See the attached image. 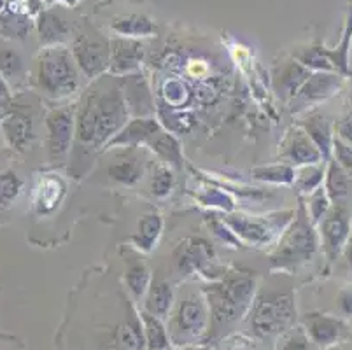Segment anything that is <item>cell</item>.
<instances>
[{
	"label": "cell",
	"instance_id": "cell-1",
	"mask_svg": "<svg viewBox=\"0 0 352 350\" xmlns=\"http://www.w3.org/2000/svg\"><path fill=\"white\" fill-rule=\"evenodd\" d=\"M116 77V76H114ZM130 120L120 77H98L76 107V147L100 149Z\"/></svg>",
	"mask_w": 352,
	"mask_h": 350
},
{
	"label": "cell",
	"instance_id": "cell-2",
	"mask_svg": "<svg viewBox=\"0 0 352 350\" xmlns=\"http://www.w3.org/2000/svg\"><path fill=\"white\" fill-rule=\"evenodd\" d=\"M319 233L307 214L305 201L300 198L298 210L280 233V240L270 254V268L277 272H294L312 261L318 254Z\"/></svg>",
	"mask_w": 352,
	"mask_h": 350
},
{
	"label": "cell",
	"instance_id": "cell-3",
	"mask_svg": "<svg viewBox=\"0 0 352 350\" xmlns=\"http://www.w3.org/2000/svg\"><path fill=\"white\" fill-rule=\"evenodd\" d=\"M256 281L251 275H226L204 289L214 329L236 322L252 307Z\"/></svg>",
	"mask_w": 352,
	"mask_h": 350
},
{
	"label": "cell",
	"instance_id": "cell-4",
	"mask_svg": "<svg viewBox=\"0 0 352 350\" xmlns=\"http://www.w3.org/2000/svg\"><path fill=\"white\" fill-rule=\"evenodd\" d=\"M81 70L65 46L44 47L37 56L35 86L50 98L63 100L81 88Z\"/></svg>",
	"mask_w": 352,
	"mask_h": 350
},
{
	"label": "cell",
	"instance_id": "cell-5",
	"mask_svg": "<svg viewBox=\"0 0 352 350\" xmlns=\"http://www.w3.org/2000/svg\"><path fill=\"white\" fill-rule=\"evenodd\" d=\"M296 322V303L291 293L259 294L251 307V326L261 338L283 335Z\"/></svg>",
	"mask_w": 352,
	"mask_h": 350
},
{
	"label": "cell",
	"instance_id": "cell-6",
	"mask_svg": "<svg viewBox=\"0 0 352 350\" xmlns=\"http://www.w3.org/2000/svg\"><path fill=\"white\" fill-rule=\"evenodd\" d=\"M209 305L201 294H186L175 307L170 319L172 342L177 345L195 342L207 331L209 326Z\"/></svg>",
	"mask_w": 352,
	"mask_h": 350
},
{
	"label": "cell",
	"instance_id": "cell-7",
	"mask_svg": "<svg viewBox=\"0 0 352 350\" xmlns=\"http://www.w3.org/2000/svg\"><path fill=\"white\" fill-rule=\"evenodd\" d=\"M111 41L100 34H79L72 41L74 62L79 67L82 76L88 79H98L109 72L111 60Z\"/></svg>",
	"mask_w": 352,
	"mask_h": 350
},
{
	"label": "cell",
	"instance_id": "cell-8",
	"mask_svg": "<svg viewBox=\"0 0 352 350\" xmlns=\"http://www.w3.org/2000/svg\"><path fill=\"white\" fill-rule=\"evenodd\" d=\"M319 226V242L322 243L326 258L335 263L342 256L352 231L351 210L345 204H331L328 214L321 219Z\"/></svg>",
	"mask_w": 352,
	"mask_h": 350
},
{
	"label": "cell",
	"instance_id": "cell-9",
	"mask_svg": "<svg viewBox=\"0 0 352 350\" xmlns=\"http://www.w3.org/2000/svg\"><path fill=\"white\" fill-rule=\"evenodd\" d=\"M294 212H283L280 219H258V217L248 216H228L223 219V223L232 228V233L236 239H242L244 242L252 243V245H267L272 242L277 231H284V228L291 223Z\"/></svg>",
	"mask_w": 352,
	"mask_h": 350
},
{
	"label": "cell",
	"instance_id": "cell-10",
	"mask_svg": "<svg viewBox=\"0 0 352 350\" xmlns=\"http://www.w3.org/2000/svg\"><path fill=\"white\" fill-rule=\"evenodd\" d=\"M47 154L51 162H62L69 156L76 137V107L53 109L46 116Z\"/></svg>",
	"mask_w": 352,
	"mask_h": 350
},
{
	"label": "cell",
	"instance_id": "cell-11",
	"mask_svg": "<svg viewBox=\"0 0 352 350\" xmlns=\"http://www.w3.org/2000/svg\"><path fill=\"white\" fill-rule=\"evenodd\" d=\"M344 77L338 72H312L310 77L303 83L298 93L289 100L291 112H309V107L319 105L331 98L335 93L340 91L344 85Z\"/></svg>",
	"mask_w": 352,
	"mask_h": 350
},
{
	"label": "cell",
	"instance_id": "cell-12",
	"mask_svg": "<svg viewBox=\"0 0 352 350\" xmlns=\"http://www.w3.org/2000/svg\"><path fill=\"white\" fill-rule=\"evenodd\" d=\"M35 28H37L39 43L43 47L65 46L74 34V23L62 9L56 8L41 9L35 19Z\"/></svg>",
	"mask_w": 352,
	"mask_h": 350
},
{
	"label": "cell",
	"instance_id": "cell-13",
	"mask_svg": "<svg viewBox=\"0 0 352 350\" xmlns=\"http://www.w3.org/2000/svg\"><path fill=\"white\" fill-rule=\"evenodd\" d=\"M109 44H111L109 72L116 77L139 72L140 63L144 62V54H146V46L139 39L114 37Z\"/></svg>",
	"mask_w": 352,
	"mask_h": 350
},
{
	"label": "cell",
	"instance_id": "cell-14",
	"mask_svg": "<svg viewBox=\"0 0 352 350\" xmlns=\"http://www.w3.org/2000/svg\"><path fill=\"white\" fill-rule=\"evenodd\" d=\"M280 156L293 166L318 165V163L324 162L321 151L316 147V144L300 127L291 128L286 133L284 140L280 142Z\"/></svg>",
	"mask_w": 352,
	"mask_h": 350
},
{
	"label": "cell",
	"instance_id": "cell-15",
	"mask_svg": "<svg viewBox=\"0 0 352 350\" xmlns=\"http://www.w3.org/2000/svg\"><path fill=\"white\" fill-rule=\"evenodd\" d=\"M120 85L123 89L124 102H126L130 116H133V118H151V114L155 112V105H153L149 86L146 85L142 76L139 72L121 76Z\"/></svg>",
	"mask_w": 352,
	"mask_h": 350
},
{
	"label": "cell",
	"instance_id": "cell-16",
	"mask_svg": "<svg viewBox=\"0 0 352 350\" xmlns=\"http://www.w3.org/2000/svg\"><path fill=\"white\" fill-rule=\"evenodd\" d=\"M212 256L214 250L209 242L201 239H186L174 250L175 268L181 275H190L195 270L204 268V265H207Z\"/></svg>",
	"mask_w": 352,
	"mask_h": 350
},
{
	"label": "cell",
	"instance_id": "cell-17",
	"mask_svg": "<svg viewBox=\"0 0 352 350\" xmlns=\"http://www.w3.org/2000/svg\"><path fill=\"white\" fill-rule=\"evenodd\" d=\"M162 130V124L155 118H133L114 135L113 139L109 140L105 147H137L140 144L147 146L149 140Z\"/></svg>",
	"mask_w": 352,
	"mask_h": 350
},
{
	"label": "cell",
	"instance_id": "cell-18",
	"mask_svg": "<svg viewBox=\"0 0 352 350\" xmlns=\"http://www.w3.org/2000/svg\"><path fill=\"white\" fill-rule=\"evenodd\" d=\"M312 74V70H309L307 67H303L302 63L296 62L294 58L284 62L283 65L277 67L274 72V89L277 93L280 100L287 102L293 98L298 89L302 88L303 83L307 81Z\"/></svg>",
	"mask_w": 352,
	"mask_h": 350
},
{
	"label": "cell",
	"instance_id": "cell-19",
	"mask_svg": "<svg viewBox=\"0 0 352 350\" xmlns=\"http://www.w3.org/2000/svg\"><path fill=\"white\" fill-rule=\"evenodd\" d=\"M300 128L309 135V139L316 144L322 154V160H331L333 140H335V128L331 121L324 114L319 112H307V116L300 121Z\"/></svg>",
	"mask_w": 352,
	"mask_h": 350
},
{
	"label": "cell",
	"instance_id": "cell-20",
	"mask_svg": "<svg viewBox=\"0 0 352 350\" xmlns=\"http://www.w3.org/2000/svg\"><path fill=\"white\" fill-rule=\"evenodd\" d=\"M2 131L9 146L16 151H25L35 137L34 120L28 112L16 109L2 123Z\"/></svg>",
	"mask_w": 352,
	"mask_h": 350
},
{
	"label": "cell",
	"instance_id": "cell-21",
	"mask_svg": "<svg viewBox=\"0 0 352 350\" xmlns=\"http://www.w3.org/2000/svg\"><path fill=\"white\" fill-rule=\"evenodd\" d=\"M111 28L118 37L126 39H142V37H153L158 34V25L153 18L147 14H120L111 21Z\"/></svg>",
	"mask_w": 352,
	"mask_h": 350
},
{
	"label": "cell",
	"instance_id": "cell-22",
	"mask_svg": "<svg viewBox=\"0 0 352 350\" xmlns=\"http://www.w3.org/2000/svg\"><path fill=\"white\" fill-rule=\"evenodd\" d=\"M307 331L314 343H318L321 349H328L338 342L344 331V324L337 317L312 314L307 317Z\"/></svg>",
	"mask_w": 352,
	"mask_h": 350
},
{
	"label": "cell",
	"instance_id": "cell-23",
	"mask_svg": "<svg viewBox=\"0 0 352 350\" xmlns=\"http://www.w3.org/2000/svg\"><path fill=\"white\" fill-rule=\"evenodd\" d=\"M144 298H146L144 300V312L165 319L170 314L172 305H174V289L166 278L155 277Z\"/></svg>",
	"mask_w": 352,
	"mask_h": 350
},
{
	"label": "cell",
	"instance_id": "cell-24",
	"mask_svg": "<svg viewBox=\"0 0 352 350\" xmlns=\"http://www.w3.org/2000/svg\"><path fill=\"white\" fill-rule=\"evenodd\" d=\"M163 231V217L158 212H147L140 217L139 224H137L135 235L132 237V242L140 252H151L162 237Z\"/></svg>",
	"mask_w": 352,
	"mask_h": 350
},
{
	"label": "cell",
	"instance_id": "cell-25",
	"mask_svg": "<svg viewBox=\"0 0 352 350\" xmlns=\"http://www.w3.org/2000/svg\"><path fill=\"white\" fill-rule=\"evenodd\" d=\"M351 46H352V2L349 6L347 18H345L344 28H342L340 41L335 47L326 50L329 62L333 63L335 70L342 76H351Z\"/></svg>",
	"mask_w": 352,
	"mask_h": 350
},
{
	"label": "cell",
	"instance_id": "cell-26",
	"mask_svg": "<svg viewBox=\"0 0 352 350\" xmlns=\"http://www.w3.org/2000/svg\"><path fill=\"white\" fill-rule=\"evenodd\" d=\"M351 182L347 172L338 165L335 160L326 162V173H324V191L331 204H344L345 198L351 195Z\"/></svg>",
	"mask_w": 352,
	"mask_h": 350
},
{
	"label": "cell",
	"instance_id": "cell-27",
	"mask_svg": "<svg viewBox=\"0 0 352 350\" xmlns=\"http://www.w3.org/2000/svg\"><path fill=\"white\" fill-rule=\"evenodd\" d=\"M147 147L153 151V153L158 156L163 162V165L170 166V168H182V151L181 144L177 142L174 135L166 133L165 130H162L160 133H156Z\"/></svg>",
	"mask_w": 352,
	"mask_h": 350
},
{
	"label": "cell",
	"instance_id": "cell-28",
	"mask_svg": "<svg viewBox=\"0 0 352 350\" xmlns=\"http://www.w3.org/2000/svg\"><path fill=\"white\" fill-rule=\"evenodd\" d=\"M27 76V67L20 54L12 50L0 51V77L4 79L6 85L20 89L28 81Z\"/></svg>",
	"mask_w": 352,
	"mask_h": 350
},
{
	"label": "cell",
	"instance_id": "cell-29",
	"mask_svg": "<svg viewBox=\"0 0 352 350\" xmlns=\"http://www.w3.org/2000/svg\"><path fill=\"white\" fill-rule=\"evenodd\" d=\"M109 175L111 179L120 184L133 186L142 179L144 175V163L139 156L135 154H126V156H120L116 163L109 166Z\"/></svg>",
	"mask_w": 352,
	"mask_h": 350
},
{
	"label": "cell",
	"instance_id": "cell-30",
	"mask_svg": "<svg viewBox=\"0 0 352 350\" xmlns=\"http://www.w3.org/2000/svg\"><path fill=\"white\" fill-rule=\"evenodd\" d=\"M116 347L120 350H144L146 349V340H144V329L140 317L135 314L128 317L123 324H120L114 333Z\"/></svg>",
	"mask_w": 352,
	"mask_h": 350
},
{
	"label": "cell",
	"instance_id": "cell-31",
	"mask_svg": "<svg viewBox=\"0 0 352 350\" xmlns=\"http://www.w3.org/2000/svg\"><path fill=\"white\" fill-rule=\"evenodd\" d=\"M163 319L151 316L147 312H140V322L144 329V340H146L147 350H168L170 349V336L166 331Z\"/></svg>",
	"mask_w": 352,
	"mask_h": 350
},
{
	"label": "cell",
	"instance_id": "cell-32",
	"mask_svg": "<svg viewBox=\"0 0 352 350\" xmlns=\"http://www.w3.org/2000/svg\"><path fill=\"white\" fill-rule=\"evenodd\" d=\"M65 195V184L58 177L44 179L35 191V210L39 214H50L54 207H58Z\"/></svg>",
	"mask_w": 352,
	"mask_h": 350
},
{
	"label": "cell",
	"instance_id": "cell-33",
	"mask_svg": "<svg viewBox=\"0 0 352 350\" xmlns=\"http://www.w3.org/2000/svg\"><path fill=\"white\" fill-rule=\"evenodd\" d=\"M151 274H149L146 263L137 258L128 259L126 270H124V282H126L128 291L132 293L135 300L146 296L147 289L151 285Z\"/></svg>",
	"mask_w": 352,
	"mask_h": 350
},
{
	"label": "cell",
	"instance_id": "cell-34",
	"mask_svg": "<svg viewBox=\"0 0 352 350\" xmlns=\"http://www.w3.org/2000/svg\"><path fill=\"white\" fill-rule=\"evenodd\" d=\"M326 50H328V47L322 46L321 43H316L303 47V50L296 51V53L293 54V58L296 62L302 63L303 67L312 70V72H337L335 67H333V63L329 62Z\"/></svg>",
	"mask_w": 352,
	"mask_h": 350
},
{
	"label": "cell",
	"instance_id": "cell-35",
	"mask_svg": "<svg viewBox=\"0 0 352 350\" xmlns=\"http://www.w3.org/2000/svg\"><path fill=\"white\" fill-rule=\"evenodd\" d=\"M324 173H326V162L318 163V165H305L298 166L296 175H294V188L300 195L309 197L310 193H314L318 188H321L324 182Z\"/></svg>",
	"mask_w": 352,
	"mask_h": 350
},
{
	"label": "cell",
	"instance_id": "cell-36",
	"mask_svg": "<svg viewBox=\"0 0 352 350\" xmlns=\"http://www.w3.org/2000/svg\"><path fill=\"white\" fill-rule=\"evenodd\" d=\"M30 28L32 23L28 16L18 14V12H12L9 9L0 11V37L23 41Z\"/></svg>",
	"mask_w": 352,
	"mask_h": 350
},
{
	"label": "cell",
	"instance_id": "cell-37",
	"mask_svg": "<svg viewBox=\"0 0 352 350\" xmlns=\"http://www.w3.org/2000/svg\"><path fill=\"white\" fill-rule=\"evenodd\" d=\"M252 175L258 181L272 182V184H293L294 175H296V166L289 165V163L256 166V168H252Z\"/></svg>",
	"mask_w": 352,
	"mask_h": 350
},
{
	"label": "cell",
	"instance_id": "cell-38",
	"mask_svg": "<svg viewBox=\"0 0 352 350\" xmlns=\"http://www.w3.org/2000/svg\"><path fill=\"white\" fill-rule=\"evenodd\" d=\"M174 172L170 170V166L166 165H158L155 168L151 175V182H149V191L155 198H165L172 193L174 188Z\"/></svg>",
	"mask_w": 352,
	"mask_h": 350
},
{
	"label": "cell",
	"instance_id": "cell-39",
	"mask_svg": "<svg viewBox=\"0 0 352 350\" xmlns=\"http://www.w3.org/2000/svg\"><path fill=\"white\" fill-rule=\"evenodd\" d=\"M329 207H331V200L328 198V195H326L324 188H318L314 193H310L309 198H307V204H305V208H307V214H309L310 221H312L314 226H318L319 223H321L322 217L328 214Z\"/></svg>",
	"mask_w": 352,
	"mask_h": 350
},
{
	"label": "cell",
	"instance_id": "cell-40",
	"mask_svg": "<svg viewBox=\"0 0 352 350\" xmlns=\"http://www.w3.org/2000/svg\"><path fill=\"white\" fill-rule=\"evenodd\" d=\"M21 186H23V182L11 170L0 173V207L8 208L20 195Z\"/></svg>",
	"mask_w": 352,
	"mask_h": 350
},
{
	"label": "cell",
	"instance_id": "cell-41",
	"mask_svg": "<svg viewBox=\"0 0 352 350\" xmlns=\"http://www.w3.org/2000/svg\"><path fill=\"white\" fill-rule=\"evenodd\" d=\"M331 158L335 160V162L347 172L349 177L352 179V146L345 142V140H342L340 137H337V135H335V140H333Z\"/></svg>",
	"mask_w": 352,
	"mask_h": 350
},
{
	"label": "cell",
	"instance_id": "cell-42",
	"mask_svg": "<svg viewBox=\"0 0 352 350\" xmlns=\"http://www.w3.org/2000/svg\"><path fill=\"white\" fill-rule=\"evenodd\" d=\"M279 350H309V338L302 329L291 327L289 331L283 333L279 340Z\"/></svg>",
	"mask_w": 352,
	"mask_h": 350
},
{
	"label": "cell",
	"instance_id": "cell-43",
	"mask_svg": "<svg viewBox=\"0 0 352 350\" xmlns=\"http://www.w3.org/2000/svg\"><path fill=\"white\" fill-rule=\"evenodd\" d=\"M335 131H337V137H340L342 140H345L347 144L352 146V111L349 114H345L337 124H335Z\"/></svg>",
	"mask_w": 352,
	"mask_h": 350
},
{
	"label": "cell",
	"instance_id": "cell-44",
	"mask_svg": "<svg viewBox=\"0 0 352 350\" xmlns=\"http://www.w3.org/2000/svg\"><path fill=\"white\" fill-rule=\"evenodd\" d=\"M338 307L344 316L352 317V284L345 285L338 294Z\"/></svg>",
	"mask_w": 352,
	"mask_h": 350
},
{
	"label": "cell",
	"instance_id": "cell-45",
	"mask_svg": "<svg viewBox=\"0 0 352 350\" xmlns=\"http://www.w3.org/2000/svg\"><path fill=\"white\" fill-rule=\"evenodd\" d=\"M201 200L206 201L207 205H219V207L223 208H230V204H232V201L219 191H209L207 193V197H201Z\"/></svg>",
	"mask_w": 352,
	"mask_h": 350
},
{
	"label": "cell",
	"instance_id": "cell-46",
	"mask_svg": "<svg viewBox=\"0 0 352 350\" xmlns=\"http://www.w3.org/2000/svg\"><path fill=\"white\" fill-rule=\"evenodd\" d=\"M12 111H14V104L11 96H0V124L4 123V120Z\"/></svg>",
	"mask_w": 352,
	"mask_h": 350
},
{
	"label": "cell",
	"instance_id": "cell-47",
	"mask_svg": "<svg viewBox=\"0 0 352 350\" xmlns=\"http://www.w3.org/2000/svg\"><path fill=\"white\" fill-rule=\"evenodd\" d=\"M342 254L345 256V261H347L349 268L352 270V233H351V237H349L347 243H345V249H344V252H342Z\"/></svg>",
	"mask_w": 352,
	"mask_h": 350
},
{
	"label": "cell",
	"instance_id": "cell-48",
	"mask_svg": "<svg viewBox=\"0 0 352 350\" xmlns=\"http://www.w3.org/2000/svg\"><path fill=\"white\" fill-rule=\"evenodd\" d=\"M0 96H11V91H9V86L6 85V81L0 77Z\"/></svg>",
	"mask_w": 352,
	"mask_h": 350
},
{
	"label": "cell",
	"instance_id": "cell-49",
	"mask_svg": "<svg viewBox=\"0 0 352 350\" xmlns=\"http://www.w3.org/2000/svg\"><path fill=\"white\" fill-rule=\"evenodd\" d=\"M6 8V0H0V11Z\"/></svg>",
	"mask_w": 352,
	"mask_h": 350
},
{
	"label": "cell",
	"instance_id": "cell-50",
	"mask_svg": "<svg viewBox=\"0 0 352 350\" xmlns=\"http://www.w3.org/2000/svg\"><path fill=\"white\" fill-rule=\"evenodd\" d=\"M351 76H352V72H351Z\"/></svg>",
	"mask_w": 352,
	"mask_h": 350
}]
</instances>
